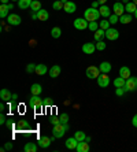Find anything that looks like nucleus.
Listing matches in <instances>:
<instances>
[{"label": "nucleus", "instance_id": "nucleus-54", "mask_svg": "<svg viewBox=\"0 0 137 152\" xmlns=\"http://www.w3.org/2000/svg\"><path fill=\"white\" fill-rule=\"evenodd\" d=\"M17 99H18V96L14 93V95H12V100H17Z\"/></svg>", "mask_w": 137, "mask_h": 152}, {"label": "nucleus", "instance_id": "nucleus-11", "mask_svg": "<svg viewBox=\"0 0 137 152\" xmlns=\"http://www.w3.org/2000/svg\"><path fill=\"white\" fill-rule=\"evenodd\" d=\"M7 22H8V25L18 26L22 22V19H21V17H19L18 14H10L7 17Z\"/></svg>", "mask_w": 137, "mask_h": 152}, {"label": "nucleus", "instance_id": "nucleus-58", "mask_svg": "<svg viewBox=\"0 0 137 152\" xmlns=\"http://www.w3.org/2000/svg\"><path fill=\"white\" fill-rule=\"evenodd\" d=\"M11 1H14V3H18V1H19V0H11Z\"/></svg>", "mask_w": 137, "mask_h": 152}, {"label": "nucleus", "instance_id": "nucleus-28", "mask_svg": "<svg viewBox=\"0 0 137 152\" xmlns=\"http://www.w3.org/2000/svg\"><path fill=\"white\" fill-rule=\"evenodd\" d=\"M119 75L123 77L125 80H127V78L130 77V69L126 67V66H122V67L119 69Z\"/></svg>", "mask_w": 137, "mask_h": 152}, {"label": "nucleus", "instance_id": "nucleus-5", "mask_svg": "<svg viewBox=\"0 0 137 152\" xmlns=\"http://www.w3.org/2000/svg\"><path fill=\"white\" fill-rule=\"evenodd\" d=\"M100 69L96 67V66H88L86 67V71H85V74H86V77L89 78V80H95V78H97L99 75H100Z\"/></svg>", "mask_w": 137, "mask_h": 152}, {"label": "nucleus", "instance_id": "nucleus-56", "mask_svg": "<svg viewBox=\"0 0 137 152\" xmlns=\"http://www.w3.org/2000/svg\"><path fill=\"white\" fill-rule=\"evenodd\" d=\"M134 18H136V19H137V10L134 11Z\"/></svg>", "mask_w": 137, "mask_h": 152}, {"label": "nucleus", "instance_id": "nucleus-12", "mask_svg": "<svg viewBox=\"0 0 137 152\" xmlns=\"http://www.w3.org/2000/svg\"><path fill=\"white\" fill-rule=\"evenodd\" d=\"M95 51H96V44H93V42H85L82 45V52L86 53V55H92Z\"/></svg>", "mask_w": 137, "mask_h": 152}, {"label": "nucleus", "instance_id": "nucleus-15", "mask_svg": "<svg viewBox=\"0 0 137 152\" xmlns=\"http://www.w3.org/2000/svg\"><path fill=\"white\" fill-rule=\"evenodd\" d=\"M0 99L3 102H10V100H12V93L8 89H1L0 91Z\"/></svg>", "mask_w": 137, "mask_h": 152}, {"label": "nucleus", "instance_id": "nucleus-45", "mask_svg": "<svg viewBox=\"0 0 137 152\" xmlns=\"http://www.w3.org/2000/svg\"><path fill=\"white\" fill-rule=\"evenodd\" d=\"M100 6H102V4L99 3V0H95V1H92V6H91V7H93V8H99Z\"/></svg>", "mask_w": 137, "mask_h": 152}, {"label": "nucleus", "instance_id": "nucleus-43", "mask_svg": "<svg viewBox=\"0 0 137 152\" xmlns=\"http://www.w3.org/2000/svg\"><path fill=\"white\" fill-rule=\"evenodd\" d=\"M44 106H47V107H51V106H52V100L49 99V97H47V99H44Z\"/></svg>", "mask_w": 137, "mask_h": 152}, {"label": "nucleus", "instance_id": "nucleus-18", "mask_svg": "<svg viewBox=\"0 0 137 152\" xmlns=\"http://www.w3.org/2000/svg\"><path fill=\"white\" fill-rule=\"evenodd\" d=\"M49 77L51 78H56V77H59V74H60V66L59 64H55V66H52V67L49 69Z\"/></svg>", "mask_w": 137, "mask_h": 152}, {"label": "nucleus", "instance_id": "nucleus-9", "mask_svg": "<svg viewBox=\"0 0 137 152\" xmlns=\"http://www.w3.org/2000/svg\"><path fill=\"white\" fill-rule=\"evenodd\" d=\"M113 14H116L118 17H121V15L125 14V4L122 3V1H116L115 4L113 6Z\"/></svg>", "mask_w": 137, "mask_h": 152}, {"label": "nucleus", "instance_id": "nucleus-51", "mask_svg": "<svg viewBox=\"0 0 137 152\" xmlns=\"http://www.w3.org/2000/svg\"><path fill=\"white\" fill-rule=\"evenodd\" d=\"M99 3H100V4H105V3H107V0H99Z\"/></svg>", "mask_w": 137, "mask_h": 152}, {"label": "nucleus", "instance_id": "nucleus-31", "mask_svg": "<svg viewBox=\"0 0 137 152\" xmlns=\"http://www.w3.org/2000/svg\"><path fill=\"white\" fill-rule=\"evenodd\" d=\"M30 10L33 11V12H37V11L41 10V3H40L39 0H33L32 4H30Z\"/></svg>", "mask_w": 137, "mask_h": 152}, {"label": "nucleus", "instance_id": "nucleus-44", "mask_svg": "<svg viewBox=\"0 0 137 152\" xmlns=\"http://www.w3.org/2000/svg\"><path fill=\"white\" fill-rule=\"evenodd\" d=\"M6 122H7V118H6V115H4V114H1V115H0V124L6 125Z\"/></svg>", "mask_w": 137, "mask_h": 152}, {"label": "nucleus", "instance_id": "nucleus-16", "mask_svg": "<svg viewBox=\"0 0 137 152\" xmlns=\"http://www.w3.org/2000/svg\"><path fill=\"white\" fill-rule=\"evenodd\" d=\"M63 10L66 11L67 14H73V12H75V10H77V6H75V3H74V1H70V0H69V1L64 4Z\"/></svg>", "mask_w": 137, "mask_h": 152}, {"label": "nucleus", "instance_id": "nucleus-38", "mask_svg": "<svg viewBox=\"0 0 137 152\" xmlns=\"http://www.w3.org/2000/svg\"><path fill=\"white\" fill-rule=\"evenodd\" d=\"M108 21H110V23L111 25H115V23H118L119 22V17L116 14H111L110 15V18H108Z\"/></svg>", "mask_w": 137, "mask_h": 152}, {"label": "nucleus", "instance_id": "nucleus-17", "mask_svg": "<svg viewBox=\"0 0 137 152\" xmlns=\"http://www.w3.org/2000/svg\"><path fill=\"white\" fill-rule=\"evenodd\" d=\"M37 149H39V144L36 142H26L23 147L25 152H37Z\"/></svg>", "mask_w": 137, "mask_h": 152}, {"label": "nucleus", "instance_id": "nucleus-53", "mask_svg": "<svg viewBox=\"0 0 137 152\" xmlns=\"http://www.w3.org/2000/svg\"><path fill=\"white\" fill-rule=\"evenodd\" d=\"M6 125H7V127H11V126H12V124H11V122H8V121L6 122Z\"/></svg>", "mask_w": 137, "mask_h": 152}, {"label": "nucleus", "instance_id": "nucleus-49", "mask_svg": "<svg viewBox=\"0 0 137 152\" xmlns=\"http://www.w3.org/2000/svg\"><path fill=\"white\" fill-rule=\"evenodd\" d=\"M32 19H39V17H37V12H33V14H32Z\"/></svg>", "mask_w": 137, "mask_h": 152}, {"label": "nucleus", "instance_id": "nucleus-14", "mask_svg": "<svg viewBox=\"0 0 137 152\" xmlns=\"http://www.w3.org/2000/svg\"><path fill=\"white\" fill-rule=\"evenodd\" d=\"M64 145H66L67 149H75L77 148V145H78V140L75 137H70V138H67L66 140Z\"/></svg>", "mask_w": 137, "mask_h": 152}, {"label": "nucleus", "instance_id": "nucleus-25", "mask_svg": "<svg viewBox=\"0 0 137 152\" xmlns=\"http://www.w3.org/2000/svg\"><path fill=\"white\" fill-rule=\"evenodd\" d=\"M32 1L33 0H19L18 1V7L21 8V10H28V8H30Z\"/></svg>", "mask_w": 137, "mask_h": 152}, {"label": "nucleus", "instance_id": "nucleus-47", "mask_svg": "<svg viewBox=\"0 0 137 152\" xmlns=\"http://www.w3.org/2000/svg\"><path fill=\"white\" fill-rule=\"evenodd\" d=\"M132 125H133L134 127H137V114L133 117V119H132Z\"/></svg>", "mask_w": 137, "mask_h": 152}, {"label": "nucleus", "instance_id": "nucleus-52", "mask_svg": "<svg viewBox=\"0 0 137 152\" xmlns=\"http://www.w3.org/2000/svg\"><path fill=\"white\" fill-rule=\"evenodd\" d=\"M1 1V4H8V0H0Z\"/></svg>", "mask_w": 137, "mask_h": 152}, {"label": "nucleus", "instance_id": "nucleus-48", "mask_svg": "<svg viewBox=\"0 0 137 152\" xmlns=\"http://www.w3.org/2000/svg\"><path fill=\"white\" fill-rule=\"evenodd\" d=\"M4 110H6V106H4V103H1V104H0V111L3 113Z\"/></svg>", "mask_w": 137, "mask_h": 152}, {"label": "nucleus", "instance_id": "nucleus-42", "mask_svg": "<svg viewBox=\"0 0 137 152\" xmlns=\"http://www.w3.org/2000/svg\"><path fill=\"white\" fill-rule=\"evenodd\" d=\"M125 93H126L125 88H116V89H115V95H116V96H119V97H121V96H123Z\"/></svg>", "mask_w": 137, "mask_h": 152}, {"label": "nucleus", "instance_id": "nucleus-35", "mask_svg": "<svg viewBox=\"0 0 137 152\" xmlns=\"http://www.w3.org/2000/svg\"><path fill=\"white\" fill-rule=\"evenodd\" d=\"M99 25H100V29H103V30H107V29H110V21L108 19H103L102 22H99Z\"/></svg>", "mask_w": 137, "mask_h": 152}, {"label": "nucleus", "instance_id": "nucleus-59", "mask_svg": "<svg viewBox=\"0 0 137 152\" xmlns=\"http://www.w3.org/2000/svg\"><path fill=\"white\" fill-rule=\"evenodd\" d=\"M118 1H122V0H118Z\"/></svg>", "mask_w": 137, "mask_h": 152}, {"label": "nucleus", "instance_id": "nucleus-7", "mask_svg": "<svg viewBox=\"0 0 137 152\" xmlns=\"http://www.w3.org/2000/svg\"><path fill=\"white\" fill-rule=\"evenodd\" d=\"M97 85L100 88H107L110 85V77L105 73H102V74L97 77Z\"/></svg>", "mask_w": 137, "mask_h": 152}, {"label": "nucleus", "instance_id": "nucleus-22", "mask_svg": "<svg viewBox=\"0 0 137 152\" xmlns=\"http://www.w3.org/2000/svg\"><path fill=\"white\" fill-rule=\"evenodd\" d=\"M132 19H133L132 14H127V12H125L123 15H121V17H119V22H121V23H123V25L130 23V22H132Z\"/></svg>", "mask_w": 137, "mask_h": 152}, {"label": "nucleus", "instance_id": "nucleus-20", "mask_svg": "<svg viewBox=\"0 0 137 152\" xmlns=\"http://www.w3.org/2000/svg\"><path fill=\"white\" fill-rule=\"evenodd\" d=\"M37 75H44L45 73H48V67H47L45 64H42V63H40V64H37L36 66V71H34Z\"/></svg>", "mask_w": 137, "mask_h": 152}, {"label": "nucleus", "instance_id": "nucleus-8", "mask_svg": "<svg viewBox=\"0 0 137 152\" xmlns=\"http://www.w3.org/2000/svg\"><path fill=\"white\" fill-rule=\"evenodd\" d=\"M105 37H107V40H110V41H115V40H118V37H119V32L114 28H110L105 30Z\"/></svg>", "mask_w": 137, "mask_h": 152}, {"label": "nucleus", "instance_id": "nucleus-32", "mask_svg": "<svg viewBox=\"0 0 137 152\" xmlns=\"http://www.w3.org/2000/svg\"><path fill=\"white\" fill-rule=\"evenodd\" d=\"M60 34H62V30H60V28H52V30H51V36H52L53 39H59Z\"/></svg>", "mask_w": 137, "mask_h": 152}, {"label": "nucleus", "instance_id": "nucleus-57", "mask_svg": "<svg viewBox=\"0 0 137 152\" xmlns=\"http://www.w3.org/2000/svg\"><path fill=\"white\" fill-rule=\"evenodd\" d=\"M132 1H133V3H134V4H136V6H137V0H132Z\"/></svg>", "mask_w": 137, "mask_h": 152}, {"label": "nucleus", "instance_id": "nucleus-26", "mask_svg": "<svg viewBox=\"0 0 137 152\" xmlns=\"http://www.w3.org/2000/svg\"><path fill=\"white\" fill-rule=\"evenodd\" d=\"M137 10V6L133 3V1H129V3L125 4V11L127 14H134V11Z\"/></svg>", "mask_w": 137, "mask_h": 152}, {"label": "nucleus", "instance_id": "nucleus-30", "mask_svg": "<svg viewBox=\"0 0 137 152\" xmlns=\"http://www.w3.org/2000/svg\"><path fill=\"white\" fill-rule=\"evenodd\" d=\"M8 6L7 4H1L0 6V18H7L8 17Z\"/></svg>", "mask_w": 137, "mask_h": 152}, {"label": "nucleus", "instance_id": "nucleus-3", "mask_svg": "<svg viewBox=\"0 0 137 152\" xmlns=\"http://www.w3.org/2000/svg\"><path fill=\"white\" fill-rule=\"evenodd\" d=\"M29 106L32 107V108H42L44 106V100L40 97V95H32L29 97Z\"/></svg>", "mask_w": 137, "mask_h": 152}, {"label": "nucleus", "instance_id": "nucleus-6", "mask_svg": "<svg viewBox=\"0 0 137 152\" xmlns=\"http://www.w3.org/2000/svg\"><path fill=\"white\" fill-rule=\"evenodd\" d=\"M88 26H89V22L85 18L74 19V28L77 29V30H85V29H88Z\"/></svg>", "mask_w": 137, "mask_h": 152}, {"label": "nucleus", "instance_id": "nucleus-50", "mask_svg": "<svg viewBox=\"0 0 137 152\" xmlns=\"http://www.w3.org/2000/svg\"><path fill=\"white\" fill-rule=\"evenodd\" d=\"M7 6H8V8H10V10H12V8H14V4H12V3H8Z\"/></svg>", "mask_w": 137, "mask_h": 152}, {"label": "nucleus", "instance_id": "nucleus-27", "mask_svg": "<svg viewBox=\"0 0 137 152\" xmlns=\"http://www.w3.org/2000/svg\"><path fill=\"white\" fill-rule=\"evenodd\" d=\"M37 17H39V21L44 22L49 18V14H48V11H45V10H42L41 8L40 11H37Z\"/></svg>", "mask_w": 137, "mask_h": 152}, {"label": "nucleus", "instance_id": "nucleus-41", "mask_svg": "<svg viewBox=\"0 0 137 152\" xmlns=\"http://www.w3.org/2000/svg\"><path fill=\"white\" fill-rule=\"evenodd\" d=\"M59 118H60V122H62V124H67V122H69V114H66V113H63Z\"/></svg>", "mask_w": 137, "mask_h": 152}, {"label": "nucleus", "instance_id": "nucleus-46", "mask_svg": "<svg viewBox=\"0 0 137 152\" xmlns=\"http://www.w3.org/2000/svg\"><path fill=\"white\" fill-rule=\"evenodd\" d=\"M4 148H6V151L12 149V142H6V144H4Z\"/></svg>", "mask_w": 137, "mask_h": 152}, {"label": "nucleus", "instance_id": "nucleus-39", "mask_svg": "<svg viewBox=\"0 0 137 152\" xmlns=\"http://www.w3.org/2000/svg\"><path fill=\"white\" fill-rule=\"evenodd\" d=\"M36 66H37V64L29 63L28 66H26V73H28V74H32V73H34V71H36Z\"/></svg>", "mask_w": 137, "mask_h": 152}, {"label": "nucleus", "instance_id": "nucleus-34", "mask_svg": "<svg viewBox=\"0 0 137 152\" xmlns=\"http://www.w3.org/2000/svg\"><path fill=\"white\" fill-rule=\"evenodd\" d=\"M63 7H64V4L60 1V0H55L52 3V8L53 10H63Z\"/></svg>", "mask_w": 137, "mask_h": 152}, {"label": "nucleus", "instance_id": "nucleus-2", "mask_svg": "<svg viewBox=\"0 0 137 152\" xmlns=\"http://www.w3.org/2000/svg\"><path fill=\"white\" fill-rule=\"evenodd\" d=\"M67 130H69V125H67V124L55 125V126L52 127V136H53V138L63 137V136L67 133Z\"/></svg>", "mask_w": 137, "mask_h": 152}, {"label": "nucleus", "instance_id": "nucleus-1", "mask_svg": "<svg viewBox=\"0 0 137 152\" xmlns=\"http://www.w3.org/2000/svg\"><path fill=\"white\" fill-rule=\"evenodd\" d=\"M102 17L100 15V11L99 8H93V7H89L84 11V18L86 19L88 22H93V21H97L99 18Z\"/></svg>", "mask_w": 137, "mask_h": 152}, {"label": "nucleus", "instance_id": "nucleus-40", "mask_svg": "<svg viewBox=\"0 0 137 152\" xmlns=\"http://www.w3.org/2000/svg\"><path fill=\"white\" fill-rule=\"evenodd\" d=\"M49 122H51V125H52V126H55V125H59V124H62V122H60V118H59V117H51V119H49Z\"/></svg>", "mask_w": 137, "mask_h": 152}, {"label": "nucleus", "instance_id": "nucleus-36", "mask_svg": "<svg viewBox=\"0 0 137 152\" xmlns=\"http://www.w3.org/2000/svg\"><path fill=\"white\" fill-rule=\"evenodd\" d=\"M99 28H100V25H99V22H97V21L89 22V26H88L89 30H92V32H96V30H97Z\"/></svg>", "mask_w": 137, "mask_h": 152}, {"label": "nucleus", "instance_id": "nucleus-13", "mask_svg": "<svg viewBox=\"0 0 137 152\" xmlns=\"http://www.w3.org/2000/svg\"><path fill=\"white\" fill-rule=\"evenodd\" d=\"M99 11H100V15L104 17L105 19H108L110 15H111V8H110L107 4H102V6L99 7Z\"/></svg>", "mask_w": 137, "mask_h": 152}, {"label": "nucleus", "instance_id": "nucleus-10", "mask_svg": "<svg viewBox=\"0 0 137 152\" xmlns=\"http://www.w3.org/2000/svg\"><path fill=\"white\" fill-rule=\"evenodd\" d=\"M51 142H52V138L51 137H48V136H41V137L39 138L37 144H39L40 148H48L49 145H51Z\"/></svg>", "mask_w": 137, "mask_h": 152}, {"label": "nucleus", "instance_id": "nucleus-21", "mask_svg": "<svg viewBox=\"0 0 137 152\" xmlns=\"http://www.w3.org/2000/svg\"><path fill=\"white\" fill-rule=\"evenodd\" d=\"M99 69H100V71H102V73L108 74L110 71H111V69H113V66H111V63H108V62H103V63H100Z\"/></svg>", "mask_w": 137, "mask_h": 152}, {"label": "nucleus", "instance_id": "nucleus-24", "mask_svg": "<svg viewBox=\"0 0 137 152\" xmlns=\"http://www.w3.org/2000/svg\"><path fill=\"white\" fill-rule=\"evenodd\" d=\"M41 92H42V86L40 84H33L30 86V93L32 95H41Z\"/></svg>", "mask_w": 137, "mask_h": 152}, {"label": "nucleus", "instance_id": "nucleus-55", "mask_svg": "<svg viewBox=\"0 0 137 152\" xmlns=\"http://www.w3.org/2000/svg\"><path fill=\"white\" fill-rule=\"evenodd\" d=\"M60 1H62V3H63V4H66L67 1H69V0H60Z\"/></svg>", "mask_w": 137, "mask_h": 152}, {"label": "nucleus", "instance_id": "nucleus-4", "mask_svg": "<svg viewBox=\"0 0 137 152\" xmlns=\"http://www.w3.org/2000/svg\"><path fill=\"white\" fill-rule=\"evenodd\" d=\"M125 91L126 92H134L137 91V77H132L130 75L126 80V84H125Z\"/></svg>", "mask_w": 137, "mask_h": 152}, {"label": "nucleus", "instance_id": "nucleus-23", "mask_svg": "<svg viewBox=\"0 0 137 152\" xmlns=\"http://www.w3.org/2000/svg\"><path fill=\"white\" fill-rule=\"evenodd\" d=\"M125 84H126V80L123 77H121V75L114 80V86L115 88H125Z\"/></svg>", "mask_w": 137, "mask_h": 152}, {"label": "nucleus", "instance_id": "nucleus-29", "mask_svg": "<svg viewBox=\"0 0 137 152\" xmlns=\"http://www.w3.org/2000/svg\"><path fill=\"white\" fill-rule=\"evenodd\" d=\"M93 33H95V40L96 41H100V40H103L105 37V30H103V29H100V28Z\"/></svg>", "mask_w": 137, "mask_h": 152}, {"label": "nucleus", "instance_id": "nucleus-33", "mask_svg": "<svg viewBox=\"0 0 137 152\" xmlns=\"http://www.w3.org/2000/svg\"><path fill=\"white\" fill-rule=\"evenodd\" d=\"M74 137L77 138L78 141H85V138H86V136H85L84 132L78 130V132H75V133H74Z\"/></svg>", "mask_w": 137, "mask_h": 152}, {"label": "nucleus", "instance_id": "nucleus-19", "mask_svg": "<svg viewBox=\"0 0 137 152\" xmlns=\"http://www.w3.org/2000/svg\"><path fill=\"white\" fill-rule=\"evenodd\" d=\"M77 152H88L89 151V144L88 141H78V145L75 148Z\"/></svg>", "mask_w": 137, "mask_h": 152}, {"label": "nucleus", "instance_id": "nucleus-37", "mask_svg": "<svg viewBox=\"0 0 137 152\" xmlns=\"http://www.w3.org/2000/svg\"><path fill=\"white\" fill-rule=\"evenodd\" d=\"M105 47H107V44H105L103 40H100V41H96V50H97V51H104Z\"/></svg>", "mask_w": 137, "mask_h": 152}]
</instances>
